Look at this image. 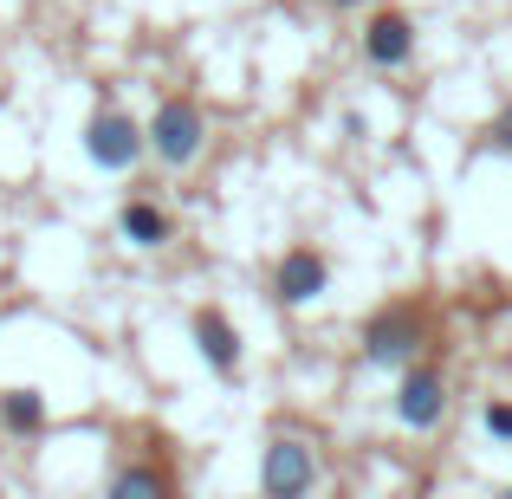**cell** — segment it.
I'll return each mask as SVG.
<instances>
[{"label":"cell","instance_id":"cell-1","mask_svg":"<svg viewBox=\"0 0 512 499\" xmlns=\"http://www.w3.org/2000/svg\"><path fill=\"white\" fill-rule=\"evenodd\" d=\"M357 350H363L370 370H409V363H422V350H428V312H422V299L376 305V312L357 325Z\"/></svg>","mask_w":512,"mask_h":499},{"label":"cell","instance_id":"cell-2","mask_svg":"<svg viewBox=\"0 0 512 499\" xmlns=\"http://www.w3.org/2000/svg\"><path fill=\"white\" fill-rule=\"evenodd\" d=\"M150 156L163 169H188L201 150H208V111H201L188 91H169V98H156V111H150Z\"/></svg>","mask_w":512,"mask_h":499},{"label":"cell","instance_id":"cell-3","mask_svg":"<svg viewBox=\"0 0 512 499\" xmlns=\"http://www.w3.org/2000/svg\"><path fill=\"white\" fill-rule=\"evenodd\" d=\"M150 156V130L124 111V104H98L85 117V163L104 169V175H130Z\"/></svg>","mask_w":512,"mask_h":499},{"label":"cell","instance_id":"cell-4","mask_svg":"<svg viewBox=\"0 0 512 499\" xmlns=\"http://www.w3.org/2000/svg\"><path fill=\"white\" fill-rule=\"evenodd\" d=\"M266 292H273L279 312H299V305H312V299L331 292V260L312 247V240H292V247L273 260V273H266Z\"/></svg>","mask_w":512,"mask_h":499},{"label":"cell","instance_id":"cell-5","mask_svg":"<svg viewBox=\"0 0 512 499\" xmlns=\"http://www.w3.org/2000/svg\"><path fill=\"white\" fill-rule=\"evenodd\" d=\"M318 487V448L299 435H273L260 448V499H312Z\"/></svg>","mask_w":512,"mask_h":499},{"label":"cell","instance_id":"cell-6","mask_svg":"<svg viewBox=\"0 0 512 499\" xmlns=\"http://www.w3.org/2000/svg\"><path fill=\"white\" fill-rule=\"evenodd\" d=\"M396 422L415 428V435H435L441 422H448V376H441V363H409L396 383Z\"/></svg>","mask_w":512,"mask_h":499},{"label":"cell","instance_id":"cell-7","mask_svg":"<svg viewBox=\"0 0 512 499\" xmlns=\"http://www.w3.org/2000/svg\"><path fill=\"white\" fill-rule=\"evenodd\" d=\"M188 337H195V357L208 363L214 376H240V363H247V337H240V325L221 312V305H201V312L188 318Z\"/></svg>","mask_w":512,"mask_h":499},{"label":"cell","instance_id":"cell-8","mask_svg":"<svg viewBox=\"0 0 512 499\" xmlns=\"http://www.w3.org/2000/svg\"><path fill=\"white\" fill-rule=\"evenodd\" d=\"M363 59L376 65V72H402V65H415V20L402 7H376L370 20H363Z\"/></svg>","mask_w":512,"mask_h":499},{"label":"cell","instance_id":"cell-9","mask_svg":"<svg viewBox=\"0 0 512 499\" xmlns=\"http://www.w3.org/2000/svg\"><path fill=\"white\" fill-rule=\"evenodd\" d=\"M117 240L137 247V253H163L169 240H175V214L156 195H130L124 208H117Z\"/></svg>","mask_w":512,"mask_h":499},{"label":"cell","instance_id":"cell-10","mask_svg":"<svg viewBox=\"0 0 512 499\" xmlns=\"http://www.w3.org/2000/svg\"><path fill=\"white\" fill-rule=\"evenodd\" d=\"M0 428H7L13 441H39V435L52 428V409H46V396H39V389H26V383L0 389Z\"/></svg>","mask_w":512,"mask_h":499},{"label":"cell","instance_id":"cell-11","mask_svg":"<svg viewBox=\"0 0 512 499\" xmlns=\"http://www.w3.org/2000/svg\"><path fill=\"white\" fill-rule=\"evenodd\" d=\"M104 499H182V487H175L163 461H124L111 474V487H104Z\"/></svg>","mask_w":512,"mask_h":499},{"label":"cell","instance_id":"cell-12","mask_svg":"<svg viewBox=\"0 0 512 499\" xmlns=\"http://www.w3.org/2000/svg\"><path fill=\"white\" fill-rule=\"evenodd\" d=\"M480 428H487L493 441H506V448H512V396H493L487 409H480Z\"/></svg>","mask_w":512,"mask_h":499},{"label":"cell","instance_id":"cell-13","mask_svg":"<svg viewBox=\"0 0 512 499\" xmlns=\"http://www.w3.org/2000/svg\"><path fill=\"white\" fill-rule=\"evenodd\" d=\"M487 150H493V156H512V104L487 124Z\"/></svg>","mask_w":512,"mask_h":499},{"label":"cell","instance_id":"cell-14","mask_svg":"<svg viewBox=\"0 0 512 499\" xmlns=\"http://www.w3.org/2000/svg\"><path fill=\"white\" fill-rule=\"evenodd\" d=\"M325 7H331V13H350V7H363V0H325Z\"/></svg>","mask_w":512,"mask_h":499},{"label":"cell","instance_id":"cell-15","mask_svg":"<svg viewBox=\"0 0 512 499\" xmlns=\"http://www.w3.org/2000/svg\"><path fill=\"white\" fill-rule=\"evenodd\" d=\"M500 499H512V487H506V493H500Z\"/></svg>","mask_w":512,"mask_h":499}]
</instances>
